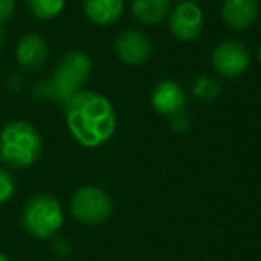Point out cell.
I'll use <instances>...</instances> for the list:
<instances>
[{
	"mask_svg": "<svg viewBox=\"0 0 261 261\" xmlns=\"http://www.w3.org/2000/svg\"><path fill=\"white\" fill-rule=\"evenodd\" d=\"M70 135L83 147L97 149L113 138L116 115L113 104L97 91L81 90L65 102Z\"/></svg>",
	"mask_w": 261,
	"mask_h": 261,
	"instance_id": "1",
	"label": "cell"
},
{
	"mask_svg": "<svg viewBox=\"0 0 261 261\" xmlns=\"http://www.w3.org/2000/svg\"><path fill=\"white\" fill-rule=\"evenodd\" d=\"M93 63L91 58L83 50H72L58 63L50 81L40 83L36 88V95L41 98H50L65 104L72 95L83 90L91 75Z\"/></svg>",
	"mask_w": 261,
	"mask_h": 261,
	"instance_id": "2",
	"label": "cell"
},
{
	"mask_svg": "<svg viewBox=\"0 0 261 261\" xmlns=\"http://www.w3.org/2000/svg\"><path fill=\"white\" fill-rule=\"evenodd\" d=\"M43 140L38 129L25 120H15L0 129V161L9 168L22 170L41 156Z\"/></svg>",
	"mask_w": 261,
	"mask_h": 261,
	"instance_id": "3",
	"label": "cell"
},
{
	"mask_svg": "<svg viewBox=\"0 0 261 261\" xmlns=\"http://www.w3.org/2000/svg\"><path fill=\"white\" fill-rule=\"evenodd\" d=\"M63 207L56 197L38 193L31 197L22 211V224L34 238H54L63 225Z\"/></svg>",
	"mask_w": 261,
	"mask_h": 261,
	"instance_id": "4",
	"label": "cell"
},
{
	"mask_svg": "<svg viewBox=\"0 0 261 261\" xmlns=\"http://www.w3.org/2000/svg\"><path fill=\"white\" fill-rule=\"evenodd\" d=\"M70 213L81 224L97 225L111 217L113 200L98 186H83L70 199Z\"/></svg>",
	"mask_w": 261,
	"mask_h": 261,
	"instance_id": "5",
	"label": "cell"
},
{
	"mask_svg": "<svg viewBox=\"0 0 261 261\" xmlns=\"http://www.w3.org/2000/svg\"><path fill=\"white\" fill-rule=\"evenodd\" d=\"M168 29L179 41H193L204 31V13L193 0H182L168 15Z\"/></svg>",
	"mask_w": 261,
	"mask_h": 261,
	"instance_id": "6",
	"label": "cell"
},
{
	"mask_svg": "<svg viewBox=\"0 0 261 261\" xmlns=\"http://www.w3.org/2000/svg\"><path fill=\"white\" fill-rule=\"evenodd\" d=\"M211 65L222 77L234 79L242 75L250 65V52L242 41L225 40L211 52Z\"/></svg>",
	"mask_w": 261,
	"mask_h": 261,
	"instance_id": "7",
	"label": "cell"
},
{
	"mask_svg": "<svg viewBox=\"0 0 261 261\" xmlns=\"http://www.w3.org/2000/svg\"><path fill=\"white\" fill-rule=\"evenodd\" d=\"M115 54L125 65H143V63H147L152 58V41L142 31H122L115 38Z\"/></svg>",
	"mask_w": 261,
	"mask_h": 261,
	"instance_id": "8",
	"label": "cell"
},
{
	"mask_svg": "<svg viewBox=\"0 0 261 261\" xmlns=\"http://www.w3.org/2000/svg\"><path fill=\"white\" fill-rule=\"evenodd\" d=\"M186 102L185 90L177 81L165 79L160 81L154 88L152 95H150V104H152L154 111L165 116H175L182 111Z\"/></svg>",
	"mask_w": 261,
	"mask_h": 261,
	"instance_id": "9",
	"label": "cell"
},
{
	"mask_svg": "<svg viewBox=\"0 0 261 261\" xmlns=\"http://www.w3.org/2000/svg\"><path fill=\"white\" fill-rule=\"evenodd\" d=\"M222 20L232 31H245L256 23L259 16L257 0H224Z\"/></svg>",
	"mask_w": 261,
	"mask_h": 261,
	"instance_id": "10",
	"label": "cell"
},
{
	"mask_svg": "<svg viewBox=\"0 0 261 261\" xmlns=\"http://www.w3.org/2000/svg\"><path fill=\"white\" fill-rule=\"evenodd\" d=\"M48 59V45L40 34H25L16 45V61L25 70H40Z\"/></svg>",
	"mask_w": 261,
	"mask_h": 261,
	"instance_id": "11",
	"label": "cell"
},
{
	"mask_svg": "<svg viewBox=\"0 0 261 261\" xmlns=\"http://www.w3.org/2000/svg\"><path fill=\"white\" fill-rule=\"evenodd\" d=\"M86 16L97 25H113L123 15V0H83Z\"/></svg>",
	"mask_w": 261,
	"mask_h": 261,
	"instance_id": "12",
	"label": "cell"
},
{
	"mask_svg": "<svg viewBox=\"0 0 261 261\" xmlns=\"http://www.w3.org/2000/svg\"><path fill=\"white\" fill-rule=\"evenodd\" d=\"M172 9V0H133L130 13L142 25H158L168 18Z\"/></svg>",
	"mask_w": 261,
	"mask_h": 261,
	"instance_id": "13",
	"label": "cell"
},
{
	"mask_svg": "<svg viewBox=\"0 0 261 261\" xmlns=\"http://www.w3.org/2000/svg\"><path fill=\"white\" fill-rule=\"evenodd\" d=\"M25 2L38 20H52L61 15L66 0H25Z\"/></svg>",
	"mask_w": 261,
	"mask_h": 261,
	"instance_id": "14",
	"label": "cell"
},
{
	"mask_svg": "<svg viewBox=\"0 0 261 261\" xmlns=\"http://www.w3.org/2000/svg\"><path fill=\"white\" fill-rule=\"evenodd\" d=\"M220 93V84L213 79V77L200 75L197 77L195 84H193V95L200 100H213Z\"/></svg>",
	"mask_w": 261,
	"mask_h": 261,
	"instance_id": "15",
	"label": "cell"
},
{
	"mask_svg": "<svg viewBox=\"0 0 261 261\" xmlns=\"http://www.w3.org/2000/svg\"><path fill=\"white\" fill-rule=\"evenodd\" d=\"M16 192V182L15 177L9 170L0 168V204L8 202Z\"/></svg>",
	"mask_w": 261,
	"mask_h": 261,
	"instance_id": "16",
	"label": "cell"
},
{
	"mask_svg": "<svg viewBox=\"0 0 261 261\" xmlns=\"http://www.w3.org/2000/svg\"><path fill=\"white\" fill-rule=\"evenodd\" d=\"M15 11V0H0V25L8 22Z\"/></svg>",
	"mask_w": 261,
	"mask_h": 261,
	"instance_id": "17",
	"label": "cell"
},
{
	"mask_svg": "<svg viewBox=\"0 0 261 261\" xmlns=\"http://www.w3.org/2000/svg\"><path fill=\"white\" fill-rule=\"evenodd\" d=\"M52 250H54L58 256H66L70 252V245L65 238H54L52 240Z\"/></svg>",
	"mask_w": 261,
	"mask_h": 261,
	"instance_id": "18",
	"label": "cell"
},
{
	"mask_svg": "<svg viewBox=\"0 0 261 261\" xmlns=\"http://www.w3.org/2000/svg\"><path fill=\"white\" fill-rule=\"evenodd\" d=\"M0 261H9V257L6 256V254H2V252H0Z\"/></svg>",
	"mask_w": 261,
	"mask_h": 261,
	"instance_id": "19",
	"label": "cell"
},
{
	"mask_svg": "<svg viewBox=\"0 0 261 261\" xmlns=\"http://www.w3.org/2000/svg\"><path fill=\"white\" fill-rule=\"evenodd\" d=\"M257 61L261 63V43H259V47H257Z\"/></svg>",
	"mask_w": 261,
	"mask_h": 261,
	"instance_id": "20",
	"label": "cell"
},
{
	"mask_svg": "<svg viewBox=\"0 0 261 261\" xmlns=\"http://www.w3.org/2000/svg\"><path fill=\"white\" fill-rule=\"evenodd\" d=\"M2 40H4V33H2V27H0V45H2Z\"/></svg>",
	"mask_w": 261,
	"mask_h": 261,
	"instance_id": "21",
	"label": "cell"
}]
</instances>
